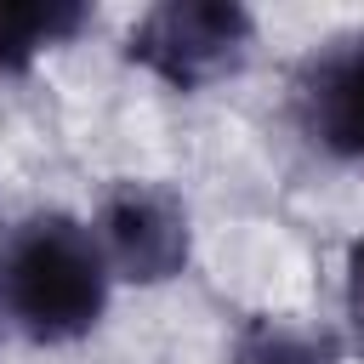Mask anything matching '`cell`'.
<instances>
[{"instance_id": "6da1fadb", "label": "cell", "mask_w": 364, "mask_h": 364, "mask_svg": "<svg viewBox=\"0 0 364 364\" xmlns=\"http://www.w3.org/2000/svg\"><path fill=\"white\" fill-rule=\"evenodd\" d=\"M0 296L28 341H74L102 318L108 256L74 216H28L0 256Z\"/></svg>"}, {"instance_id": "7a4b0ae2", "label": "cell", "mask_w": 364, "mask_h": 364, "mask_svg": "<svg viewBox=\"0 0 364 364\" xmlns=\"http://www.w3.org/2000/svg\"><path fill=\"white\" fill-rule=\"evenodd\" d=\"M250 34L256 23L239 0H159L136 17L125 57L142 63L171 91H199L245 63Z\"/></svg>"}, {"instance_id": "3957f363", "label": "cell", "mask_w": 364, "mask_h": 364, "mask_svg": "<svg viewBox=\"0 0 364 364\" xmlns=\"http://www.w3.org/2000/svg\"><path fill=\"white\" fill-rule=\"evenodd\" d=\"M108 267L131 284H165L188 267V210L159 182H119L91 228Z\"/></svg>"}, {"instance_id": "277c9868", "label": "cell", "mask_w": 364, "mask_h": 364, "mask_svg": "<svg viewBox=\"0 0 364 364\" xmlns=\"http://www.w3.org/2000/svg\"><path fill=\"white\" fill-rule=\"evenodd\" d=\"M301 125L330 154L364 159V40H347L307 63L301 74Z\"/></svg>"}, {"instance_id": "5b68a950", "label": "cell", "mask_w": 364, "mask_h": 364, "mask_svg": "<svg viewBox=\"0 0 364 364\" xmlns=\"http://www.w3.org/2000/svg\"><path fill=\"white\" fill-rule=\"evenodd\" d=\"M85 6L74 0H11L0 6V74H23L46 46L85 28Z\"/></svg>"}, {"instance_id": "8992f818", "label": "cell", "mask_w": 364, "mask_h": 364, "mask_svg": "<svg viewBox=\"0 0 364 364\" xmlns=\"http://www.w3.org/2000/svg\"><path fill=\"white\" fill-rule=\"evenodd\" d=\"M233 364H330V347H324L318 336H307V330L256 318V324L239 336Z\"/></svg>"}, {"instance_id": "52a82bcc", "label": "cell", "mask_w": 364, "mask_h": 364, "mask_svg": "<svg viewBox=\"0 0 364 364\" xmlns=\"http://www.w3.org/2000/svg\"><path fill=\"white\" fill-rule=\"evenodd\" d=\"M347 324H353V347L364 353V239L347 250Z\"/></svg>"}]
</instances>
